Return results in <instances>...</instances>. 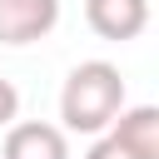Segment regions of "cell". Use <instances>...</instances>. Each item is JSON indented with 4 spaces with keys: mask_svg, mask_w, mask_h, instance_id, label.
<instances>
[{
    "mask_svg": "<svg viewBox=\"0 0 159 159\" xmlns=\"http://www.w3.org/2000/svg\"><path fill=\"white\" fill-rule=\"evenodd\" d=\"M124 109V75L109 60H84L60 89V119L70 134H104Z\"/></svg>",
    "mask_w": 159,
    "mask_h": 159,
    "instance_id": "6da1fadb",
    "label": "cell"
},
{
    "mask_svg": "<svg viewBox=\"0 0 159 159\" xmlns=\"http://www.w3.org/2000/svg\"><path fill=\"white\" fill-rule=\"evenodd\" d=\"M60 25V0H0V45H35Z\"/></svg>",
    "mask_w": 159,
    "mask_h": 159,
    "instance_id": "7a4b0ae2",
    "label": "cell"
},
{
    "mask_svg": "<svg viewBox=\"0 0 159 159\" xmlns=\"http://www.w3.org/2000/svg\"><path fill=\"white\" fill-rule=\"evenodd\" d=\"M84 20H89V30H94L99 40L124 45V40L144 35V25H149V0H84Z\"/></svg>",
    "mask_w": 159,
    "mask_h": 159,
    "instance_id": "3957f363",
    "label": "cell"
},
{
    "mask_svg": "<svg viewBox=\"0 0 159 159\" xmlns=\"http://www.w3.org/2000/svg\"><path fill=\"white\" fill-rule=\"evenodd\" d=\"M0 159H70V144H65V129L60 124L25 119V124H10Z\"/></svg>",
    "mask_w": 159,
    "mask_h": 159,
    "instance_id": "277c9868",
    "label": "cell"
},
{
    "mask_svg": "<svg viewBox=\"0 0 159 159\" xmlns=\"http://www.w3.org/2000/svg\"><path fill=\"white\" fill-rule=\"evenodd\" d=\"M109 129H114L139 159H159V109H154V104H134V109L124 104Z\"/></svg>",
    "mask_w": 159,
    "mask_h": 159,
    "instance_id": "5b68a950",
    "label": "cell"
},
{
    "mask_svg": "<svg viewBox=\"0 0 159 159\" xmlns=\"http://www.w3.org/2000/svg\"><path fill=\"white\" fill-rule=\"evenodd\" d=\"M84 159H139V154H134V149H129L114 129H104V134L89 144V154H84Z\"/></svg>",
    "mask_w": 159,
    "mask_h": 159,
    "instance_id": "8992f818",
    "label": "cell"
},
{
    "mask_svg": "<svg viewBox=\"0 0 159 159\" xmlns=\"http://www.w3.org/2000/svg\"><path fill=\"white\" fill-rule=\"evenodd\" d=\"M15 114H20V89H15L10 80H0V129L15 124Z\"/></svg>",
    "mask_w": 159,
    "mask_h": 159,
    "instance_id": "52a82bcc",
    "label": "cell"
}]
</instances>
